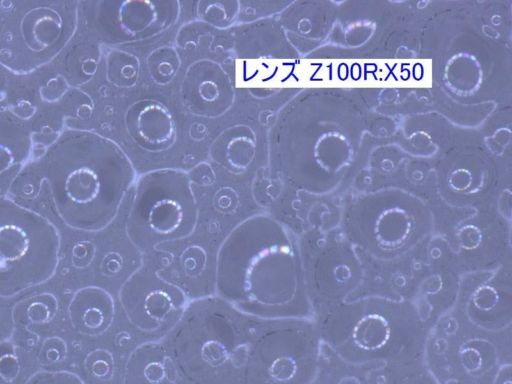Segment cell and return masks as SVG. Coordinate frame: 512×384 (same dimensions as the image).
Segmentation results:
<instances>
[{
    "label": "cell",
    "mask_w": 512,
    "mask_h": 384,
    "mask_svg": "<svg viewBox=\"0 0 512 384\" xmlns=\"http://www.w3.org/2000/svg\"><path fill=\"white\" fill-rule=\"evenodd\" d=\"M24 384H84L74 373L68 371H39Z\"/></svg>",
    "instance_id": "ac0fdd59"
},
{
    "label": "cell",
    "mask_w": 512,
    "mask_h": 384,
    "mask_svg": "<svg viewBox=\"0 0 512 384\" xmlns=\"http://www.w3.org/2000/svg\"><path fill=\"white\" fill-rule=\"evenodd\" d=\"M59 251L58 230L47 218L0 193V297L48 281Z\"/></svg>",
    "instance_id": "3957f363"
},
{
    "label": "cell",
    "mask_w": 512,
    "mask_h": 384,
    "mask_svg": "<svg viewBox=\"0 0 512 384\" xmlns=\"http://www.w3.org/2000/svg\"><path fill=\"white\" fill-rule=\"evenodd\" d=\"M256 146L253 129L245 124H236L223 130L214 139L209 148V156L225 170L240 174L253 162Z\"/></svg>",
    "instance_id": "8fae6325"
},
{
    "label": "cell",
    "mask_w": 512,
    "mask_h": 384,
    "mask_svg": "<svg viewBox=\"0 0 512 384\" xmlns=\"http://www.w3.org/2000/svg\"><path fill=\"white\" fill-rule=\"evenodd\" d=\"M462 310L474 326L499 331L511 323L512 293L510 278L500 270L468 286L463 293Z\"/></svg>",
    "instance_id": "ba28073f"
},
{
    "label": "cell",
    "mask_w": 512,
    "mask_h": 384,
    "mask_svg": "<svg viewBox=\"0 0 512 384\" xmlns=\"http://www.w3.org/2000/svg\"><path fill=\"white\" fill-rule=\"evenodd\" d=\"M318 331L335 354L352 365L410 362L423 351L427 336L413 303L380 296L334 305Z\"/></svg>",
    "instance_id": "7a4b0ae2"
},
{
    "label": "cell",
    "mask_w": 512,
    "mask_h": 384,
    "mask_svg": "<svg viewBox=\"0 0 512 384\" xmlns=\"http://www.w3.org/2000/svg\"><path fill=\"white\" fill-rule=\"evenodd\" d=\"M107 79L119 88L134 86L139 78L140 63L138 58L122 50L109 53L106 62Z\"/></svg>",
    "instance_id": "9a60e30c"
},
{
    "label": "cell",
    "mask_w": 512,
    "mask_h": 384,
    "mask_svg": "<svg viewBox=\"0 0 512 384\" xmlns=\"http://www.w3.org/2000/svg\"><path fill=\"white\" fill-rule=\"evenodd\" d=\"M32 149L28 128L9 112L0 111V179L12 176Z\"/></svg>",
    "instance_id": "7c38bea8"
},
{
    "label": "cell",
    "mask_w": 512,
    "mask_h": 384,
    "mask_svg": "<svg viewBox=\"0 0 512 384\" xmlns=\"http://www.w3.org/2000/svg\"><path fill=\"white\" fill-rule=\"evenodd\" d=\"M197 217L189 175L172 168L152 170L136 182L127 232L135 243L152 245L190 234Z\"/></svg>",
    "instance_id": "277c9868"
},
{
    "label": "cell",
    "mask_w": 512,
    "mask_h": 384,
    "mask_svg": "<svg viewBox=\"0 0 512 384\" xmlns=\"http://www.w3.org/2000/svg\"><path fill=\"white\" fill-rule=\"evenodd\" d=\"M148 73L152 80L160 85L170 83L181 66L177 50L171 46H163L153 50L146 59Z\"/></svg>",
    "instance_id": "2e32d148"
},
{
    "label": "cell",
    "mask_w": 512,
    "mask_h": 384,
    "mask_svg": "<svg viewBox=\"0 0 512 384\" xmlns=\"http://www.w3.org/2000/svg\"><path fill=\"white\" fill-rule=\"evenodd\" d=\"M27 18L29 19L28 22L33 25L24 22L23 33L26 42L31 48L41 49L58 38L61 29V20L55 12H53L52 15L41 16V18L38 15L33 16L32 19L28 16Z\"/></svg>",
    "instance_id": "e0dca14e"
},
{
    "label": "cell",
    "mask_w": 512,
    "mask_h": 384,
    "mask_svg": "<svg viewBox=\"0 0 512 384\" xmlns=\"http://www.w3.org/2000/svg\"><path fill=\"white\" fill-rule=\"evenodd\" d=\"M124 124L130 138L147 152L166 151L176 141L174 118L156 99L143 98L132 103L125 112Z\"/></svg>",
    "instance_id": "9c48e42d"
},
{
    "label": "cell",
    "mask_w": 512,
    "mask_h": 384,
    "mask_svg": "<svg viewBox=\"0 0 512 384\" xmlns=\"http://www.w3.org/2000/svg\"><path fill=\"white\" fill-rule=\"evenodd\" d=\"M179 93L187 110L204 118L224 115L235 102V89L229 74L211 59H199L187 68Z\"/></svg>",
    "instance_id": "52a82bcc"
},
{
    "label": "cell",
    "mask_w": 512,
    "mask_h": 384,
    "mask_svg": "<svg viewBox=\"0 0 512 384\" xmlns=\"http://www.w3.org/2000/svg\"><path fill=\"white\" fill-rule=\"evenodd\" d=\"M241 11L238 0H201L196 3L197 17L218 29L234 25Z\"/></svg>",
    "instance_id": "5bb4252c"
},
{
    "label": "cell",
    "mask_w": 512,
    "mask_h": 384,
    "mask_svg": "<svg viewBox=\"0 0 512 384\" xmlns=\"http://www.w3.org/2000/svg\"><path fill=\"white\" fill-rule=\"evenodd\" d=\"M92 4V28L113 45L157 37L172 27L181 13V4L175 0H102Z\"/></svg>",
    "instance_id": "5b68a950"
},
{
    "label": "cell",
    "mask_w": 512,
    "mask_h": 384,
    "mask_svg": "<svg viewBox=\"0 0 512 384\" xmlns=\"http://www.w3.org/2000/svg\"><path fill=\"white\" fill-rule=\"evenodd\" d=\"M232 39L236 59L279 58L286 52L283 32L271 18L261 17L238 25Z\"/></svg>",
    "instance_id": "30bf717a"
},
{
    "label": "cell",
    "mask_w": 512,
    "mask_h": 384,
    "mask_svg": "<svg viewBox=\"0 0 512 384\" xmlns=\"http://www.w3.org/2000/svg\"><path fill=\"white\" fill-rule=\"evenodd\" d=\"M110 314L109 297L97 288L79 290L69 305L72 325L82 334L93 335L104 330Z\"/></svg>",
    "instance_id": "4fadbf2b"
},
{
    "label": "cell",
    "mask_w": 512,
    "mask_h": 384,
    "mask_svg": "<svg viewBox=\"0 0 512 384\" xmlns=\"http://www.w3.org/2000/svg\"><path fill=\"white\" fill-rule=\"evenodd\" d=\"M40 164L57 214L80 231L96 232L108 226L136 181L134 166L123 149L88 130L62 132Z\"/></svg>",
    "instance_id": "6da1fadb"
},
{
    "label": "cell",
    "mask_w": 512,
    "mask_h": 384,
    "mask_svg": "<svg viewBox=\"0 0 512 384\" xmlns=\"http://www.w3.org/2000/svg\"><path fill=\"white\" fill-rule=\"evenodd\" d=\"M309 277L316 295L337 305L360 285L363 268L349 241H324L314 248Z\"/></svg>",
    "instance_id": "8992f818"
}]
</instances>
